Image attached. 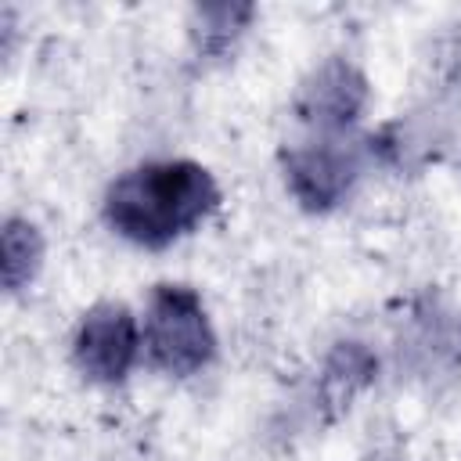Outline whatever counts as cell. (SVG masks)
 I'll list each match as a JSON object with an SVG mask.
<instances>
[{"mask_svg": "<svg viewBox=\"0 0 461 461\" xmlns=\"http://www.w3.org/2000/svg\"><path fill=\"white\" fill-rule=\"evenodd\" d=\"M220 191L205 166L176 158V162H144L122 173L104 198V220L130 241L158 249L173 238L198 227Z\"/></svg>", "mask_w": 461, "mask_h": 461, "instance_id": "obj_1", "label": "cell"}, {"mask_svg": "<svg viewBox=\"0 0 461 461\" xmlns=\"http://www.w3.org/2000/svg\"><path fill=\"white\" fill-rule=\"evenodd\" d=\"M144 346L155 367L166 375H194L216 353L205 306L187 285H158L148 299Z\"/></svg>", "mask_w": 461, "mask_h": 461, "instance_id": "obj_2", "label": "cell"}, {"mask_svg": "<svg viewBox=\"0 0 461 461\" xmlns=\"http://www.w3.org/2000/svg\"><path fill=\"white\" fill-rule=\"evenodd\" d=\"M140 349V331L122 303L94 306L76 331V364L94 382H119Z\"/></svg>", "mask_w": 461, "mask_h": 461, "instance_id": "obj_3", "label": "cell"}, {"mask_svg": "<svg viewBox=\"0 0 461 461\" xmlns=\"http://www.w3.org/2000/svg\"><path fill=\"white\" fill-rule=\"evenodd\" d=\"M349 155L335 151L331 144H317V148H306L292 158L288 173H292V184L295 191L306 198V205H328L339 198V191L346 187L349 180Z\"/></svg>", "mask_w": 461, "mask_h": 461, "instance_id": "obj_4", "label": "cell"}, {"mask_svg": "<svg viewBox=\"0 0 461 461\" xmlns=\"http://www.w3.org/2000/svg\"><path fill=\"white\" fill-rule=\"evenodd\" d=\"M36 259H40V238H36V230L29 223H22V220H7V227H4V281H7L11 292L22 281L32 277Z\"/></svg>", "mask_w": 461, "mask_h": 461, "instance_id": "obj_5", "label": "cell"}]
</instances>
